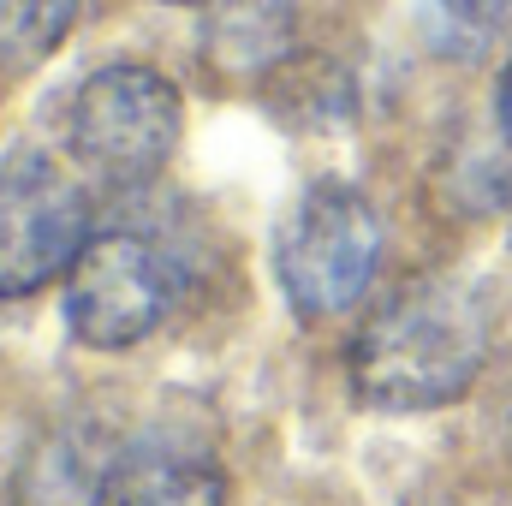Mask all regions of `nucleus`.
<instances>
[{"mask_svg": "<svg viewBox=\"0 0 512 506\" xmlns=\"http://www.w3.org/2000/svg\"><path fill=\"white\" fill-rule=\"evenodd\" d=\"M501 126L512 137V66H507V78H501Z\"/></svg>", "mask_w": 512, "mask_h": 506, "instance_id": "10", "label": "nucleus"}, {"mask_svg": "<svg viewBox=\"0 0 512 506\" xmlns=\"http://www.w3.org/2000/svg\"><path fill=\"white\" fill-rule=\"evenodd\" d=\"M114 465H120L114 441L90 423H72V429L36 441L12 495H18V506H102Z\"/></svg>", "mask_w": 512, "mask_h": 506, "instance_id": "6", "label": "nucleus"}, {"mask_svg": "<svg viewBox=\"0 0 512 506\" xmlns=\"http://www.w3.org/2000/svg\"><path fill=\"white\" fill-rule=\"evenodd\" d=\"M489 352V316L447 280L393 292L352 340V381L382 411H429L459 399Z\"/></svg>", "mask_w": 512, "mask_h": 506, "instance_id": "1", "label": "nucleus"}, {"mask_svg": "<svg viewBox=\"0 0 512 506\" xmlns=\"http://www.w3.org/2000/svg\"><path fill=\"white\" fill-rule=\"evenodd\" d=\"M280 280H286V298L304 310V316H340L352 310L370 280H376V262H382V227H376V209L340 185V179H322L310 185L292 215L280 221Z\"/></svg>", "mask_w": 512, "mask_h": 506, "instance_id": "2", "label": "nucleus"}, {"mask_svg": "<svg viewBox=\"0 0 512 506\" xmlns=\"http://www.w3.org/2000/svg\"><path fill=\"white\" fill-rule=\"evenodd\" d=\"M84 191L42 155L0 167V304L30 298L84 251Z\"/></svg>", "mask_w": 512, "mask_h": 506, "instance_id": "5", "label": "nucleus"}, {"mask_svg": "<svg viewBox=\"0 0 512 506\" xmlns=\"http://www.w3.org/2000/svg\"><path fill=\"white\" fill-rule=\"evenodd\" d=\"M179 126V90L149 66H102L72 96V155L108 185L155 179L179 149Z\"/></svg>", "mask_w": 512, "mask_h": 506, "instance_id": "3", "label": "nucleus"}, {"mask_svg": "<svg viewBox=\"0 0 512 506\" xmlns=\"http://www.w3.org/2000/svg\"><path fill=\"white\" fill-rule=\"evenodd\" d=\"M441 6H447L459 24H495V18L507 12L512 0H441Z\"/></svg>", "mask_w": 512, "mask_h": 506, "instance_id": "9", "label": "nucleus"}, {"mask_svg": "<svg viewBox=\"0 0 512 506\" xmlns=\"http://www.w3.org/2000/svg\"><path fill=\"white\" fill-rule=\"evenodd\" d=\"M102 506H221V471L191 447L143 441L120 453Z\"/></svg>", "mask_w": 512, "mask_h": 506, "instance_id": "7", "label": "nucleus"}, {"mask_svg": "<svg viewBox=\"0 0 512 506\" xmlns=\"http://www.w3.org/2000/svg\"><path fill=\"white\" fill-rule=\"evenodd\" d=\"M179 6H191V0H179Z\"/></svg>", "mask_w": 512, "mask_h": 506, "instance_id": "11", "label": "nucleus"}, {"mask_svg": "<svg viewBox=\"0 0 512 506\" xmlns=\"http://www.w3.org/2000/svg\"><path fill=\"white\" fill-rule=\"evenodd\" d=\"M179 274L167 251L143 233H96L66 274V322L96 352H126L161 328Z\"/></svg>", "mask_w": 512, "mask_h": 506, "instance_id": "4", "label": "nucleus"}, {"mask_svg": "<svg viewBox=\"0 0 512 506\" xmlns=\"http://www.w3.org/2000/svg\"><path fill=\"white\" fill-rule=\"evenodd\" d=\"M72 18H78V0H0V60L36 66L66 42Z\"/></svg>", "mask_w": 512, "mask_h": 506, "instance_id": "8", "label": "nucleus"}]
</instances>
